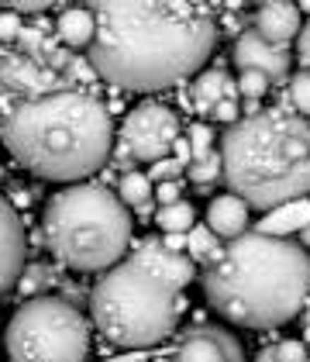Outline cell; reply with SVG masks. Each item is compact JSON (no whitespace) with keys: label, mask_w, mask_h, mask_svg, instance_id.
<instances>
[{"label":"cell","mask_w":310,"mask_h":362,"mask_svg":"<svg viewBox=\"0 0 310 362\" xmlns=\"http://www.w3.org/2000/svg\"><path fill=\"white\" fill-rule=\"evenodd\" d=\"M252 114H262V104L258 100H245V117H252Z\"/></svg>","instance_id":"e575fe53"},{"label":"cell","mask_w":310,"mask_h":362,"mask_svg":"<svg viewBox=\"0 0 310 362\" xmlns=\"http://www.w3.org/2000/svg\"><path fill=\"white\" fill-rule=\"evenodd\" d=\"M186 139H190V148H193V163H197V159H207V156L214 152V128H210V124H193Z\"/></svg>","instance_id":"484cf974"},{"label":"cell","mask_w":310,"mask_h":362,"mask_svg":"<svg viewBox=\"0 0 310 362\" xmlns=\"http://www.w3.org/2000/svg\"><path fill=\"white\" fill-rule=\"evenodd\" d=\"M221 180L262 214L310 194V121L290 107L238 117L221 135Z\"/></svg>","instance_id":"5b68a950"},{"label":"cell","mask_w":310,"mask_h":362,"mask_svg":"<svg viewBox=\"0 0 310 362\" xmlns=\"http://www.w3.org/2000/svg\"><path fill=\"white\" fill-rule=\"evenodd\" d=\"M169 362H245V349L225 325L197 321L176 334Z\"/></svg>","instance_id":"9c48e42d"},{"label":"cell","mask_w":310,"mask_h":362,"mask_svg":"<svg viewBox=\"0 0 310 362\" xmlns=\"http://www.w3.org/2000/svg\"><path fill=\"white\" fill-rule=\"evenodd\" d=\"M190 90H193V104H197L200 114H210L214 104H221V100H238V83L227 76L221 66L203 69Z\"/></svg>","instance_id":"9a60e30c"},{"label":"cell","mask_w":310,"mask_h":362,"mask_svg":"<svg viewBox=\"0 0 310 362\" xmlns=\"http://www.w3.org/2000/svg\"><path fill=\"white\" fill-rule=\"evenodd\" d=\"M172 156H176V163H179L183 169L190 166V163H193V148H190V139H183V135H179V139L172 141Z\"/></svg>","instance_id":"1f68e13d"},{"label":"cell","mask_w":310,"mask_h":362,"mask_svg":"<svg viewBox=\"0 0 310 362\" xmlns=\"http://www.w3.org/2000/svg\"><path fill=\"white\" fill-rule=\"evenodd\" d=\"M0 145L49 183H83L114 152L111 107L86 90H56L14 104L0 121Z\"/></svg>","instance_id":"277c9868"},{"label":"cell","mask_w":310,"mask_h":362,"mask_svg":"<svg viewBox=\"0 0 310 362\" xmlns=\"http://www.w3.org/2000/svg\"><path fill=\"white\" fill-rule=\"evenodd\" d=\"M86 62L124 93H152L193 76L217 45V11L179 0H104Z\"/></svg>","instance_id":"6da1fadb"},{"label":"cell","mask_w":310,"mask_h":362,"mask_svg":"<svg viewBox=\"0 0 310 362\" xmlns=\"http://www.w3.org/2000/svg\"><path fill=\"white\" fill-rule=\"evenodd\" d=\"M214 121H221V124H234L238 121V100H221V104H214V111H210Z\"/></svg>","instance_id":"f546056e"},{"label":"cell","mask_w":310,"mask_h":362,"mask_svg":"<svg viewBox=\"0 0 310 362\" xmlns=\"http://www.w3.org/2000/svg\"><path fill=\"white\" fill-rule=\"evenodd\" d=\"M217 252H221V245H217V235H214L207 224H193V228L186 231V255H190L197 266H207Z\"/></svg>","instance_id":"ffe728a7"},{"label":"cell","mask_w":310,"mask_h":362,"mask_svg":"<svg viewBox=\"0 0 310 362\" xmlns=\"http://www.w3.org/2000/svg\"><path fill=\"white\" fill-rule=\"evenodd\" d=\"M152 176L159 180V183H176V176L183 173V166L176 163V159H159V163H152Z\"/></svg>","instance_id":"83f0119b"},{"label":"cell","mask_w":310,"mask_h":362,"mask_svg":"<svg viewBox=\"0 0 310 362\" xmlns=\"http://www.w3.org/2000/svg\"><path fill=\"white\" fill-rule=\"evenodd\" d=\"M197 221V207L190 204V200H176L169 207H159L155 211V224L169 235V231H179V235H186L190 228Z\"/></svg>","instance_id":"d6986e66"},{"label":"cell","mask_w":310,"mask_h":362,"mask_svg":"<svg viewBox=\"0 0 310 362\" xmlns=\"http://www.w3.org/2000/svg\"><path fill=\"white\" fill-rule=\"evenodd\" d=\"M135 218L104 183H69L49 197L42 235L62 266L76 273H104L124 259Z\"/></svg>","instance_id":"8992f818"},{"label":"cell","mask_w":310,"mask_h":362,"mask_svg":"<svg viewBox=\"0 0 310 362\" xmlns=\"http://www.w3.org/2000/svg\"><path fill=\"white\" fill-rule=\"evenodd\" d=\"M207 228H210L217 238H225V242L245 235V231H249V204L234 194L214 197L210 207H207Z\"/></svg>","instance_id":"5bb4252c"},{"label":"cell","mask_w":310,"mask_h":362,"mask_svg":"<svg viewBox=\"0 0 310 362\" xmlns=\"http://www.w3.org/2000/svg\"><path fill=\"white\" fill-rule=\"evenodd\" d=\"M300 28H304V14L297 4L276 0V4H262L255 11V31L273 45H290L300 35Z\"/></svg>","instance_id":"4fadbf2b"},{"label":"cell","mask_w":310,"mask_h":362,"mask_svg":"<svg viewBox=\"0 0 310 362\" xmlns=\"http://www.w3.org/2000/svg\"><path fill=\"white\" fill-rule=\"evenodd\" d=\"M25 221L18 218L14 204L0 194V293H7L25 273Z\"/></svg>","instance_id":"7c38bea8"},{"label":"cell","mask_w":310,"mask_h":362,"mask_svg":"<svg viewBox=\"0 0 310 362\" xmlns=\"http://www.w3.org/2000/svg\"><path fill=\"white\" fill-rule=\"evenodd\" d=\"M0 148H4V145H0Z\"/></svg>","instance_id":"f35d334b"},{"label":"cell","mask_w":310,"mask_h":362,"mask_svg":"<svg viewBox=\"0 0 310 362\" xmlns=\"http://www.w3.org/2000/svg\"><path fill=\"white\" fill-rule=\"evenodd\" d=\"M207 304L238 328H280L310 300V252L293 238L249 228L203 266Z\"/></svg>","instance_id":"7a4b0ae2"},{"label":"cell","mask_w":310,"mask_h":362,"mask_svg":"<svg viewBox=\"0 0 310 362\" xmlns=\"http://www.w3.org/2000/svg\"><path fill=\"white\" fill-rule=\"evenodd\" d=\"M231 62L238 66V73H242V69H255V73H262L273 86L290 83V66H293V59H290V45H273V42H266L255 28L242 31V35L234 38Z\"/></svg>","instance_id":"8fae6325"},{"label":"cell","mask_w":310,"mask_h":362,"mask_svg":"<svg viewBox=\"0 0 310 362\" xmlns=\"http://www.w3.org/2000/svg\"><path fill=\"white\" fill-rule=\"evenodd\" d=\"M176 139H179V114L159 100H145L124 114L117 145L128 152L131 163H159L169 159Z\"/></svg>","instance_id":"ba28073f"},{"label":"cell","mask_w":310,"mask_h":362,"mask_svg":"<svg viewBox=\"0 0 310 362\" xmlns=\"http://www.w3.org/2000/svg\"><path fill=\"white\" fill-rule=\"evenodd\" d=\"M179 183H159L155 187V200H159V207H169V204H176L179 200Z\"/></svg>","instance_id":"4dcf8cb0"},{"label":"cell","mask_w":310,"mask_h":362,"mask_svg":"<svg viewBox=\"0 0 310 362\" xmlns=\"http://www.w3.org/2000/svg\"><path fill=\"white\" fill-rule=\"evenodd\" d=\"M186 176L197 183V187H210L221 180V152H210L207 159H197L186 166Z\"/></svg>","instance_id":"cb8c5ba5"},{"label":"cell","mask_w":310,"mask_h":362,"mask_svg":"<svg viewBox=\"0 0 310 362\" xmlns=\"http://www.w3.org/2000/svg\"><path fill=\"white\" fill-rule=\"evenodd\" d=\"M0 86L18 104L31 100V97L56 93V90H69L56 69H49L45 62H38L35 56H25V52H4L0 56Z\"/></svg>","instance_id":"30bf717a"},{"label":"cell","mask_w":310,"mask_h":362,"mask_svg":"<svg viewBox=\"0 0 310 362\" xmlns=\"http://www.w3.org/2000/svg\"><path fill=\"white\" fill-rule=\"evenodd\" d=\"M21 14H14L11 7L7 11H0V42H18V35H21Z\"/></svg>","instance_id":"4316f807"},{"label":"cell","mask_w":310,"mask_h":362,"mask_svg":"<svg viewBox=\"0 0 310 362\" xmlns=\"http://www.w3.org/2000/svg\"><path fill=\"white\" fill-rule=\"evenodd\" d=\"M269 90H273V83H269L262 73H255V69H242V73H238V93H242L245 100H262Z\"/></svg>","instance_id":"d4e9b609"},{"label":"cell","mask_w":310,"mask_h":362,"mask_svg":"<svg viewBox=\"0 0 310 362\" xmlns=\"http://www.w3.org/2000/svg\"><path fill=\"white\" fill-rule=\"evenodd\" d=\"M56 35L66 49H90L93 35H97V21L90 7H66L56 21Z\"/></svg>","instance_id":"e0dca14e"},{"label":"cell","mask_w":310,"mask_h":362,"mask_svg":"<svg viewBox=\"0 0 310 362\" xmlns=\"http://www.w3.org/2000/svg\"><path fill=\"white\" fill-rule=\"evenodd\" d=\"M286 100H290V111H297L300 117L310 121V69H300V73L290 80Z\"/></svg>","instance_id":"603a6c76"},{"label":"cell","mask_w":310,"mask_h":362,"mask_svg":"<svg viewBox=\"0 0 310 362\" xmlns=\"http://www.w3.org/2000/svg\"><path fill=\"white\" fill-rule=\"evenodd\" d=\"M310 221V197H300V200H290L276 211L262 214V224H255V231L262 235H273V238H290L293 231H304Z\"/></svg>","instance_id":"2e32d148"},{"label":"cell","mask_w":310,"mask_h":362,"mask_svg":"<svg viewBox=\"0 0 310 362\" xmlns=\"http://www.w3.org/2000/svg\"><path fill=\"white\" fill-rule=\"evenodd\" d=\"M300 245H304V249L310 252V221H307V228H304V231H300Z\"/></svg>","instance_id":"8d00e7d4"},{"label":"cell","mask_w":310,"mask_h":362,"mask_svg":"<svg viewBox=\"0 0 310 362\" xmlns=\"http://www.w3.org/2000/svg\"><path fill=\"white\" fill-rule=\"evenodd\" d=\"M304 11L310 14V0H304V4H300V14H304Z\"/></svg>","instance_id":"74e56055"},{"label":"cell","mask_w":310,"mask_h":362,"mask_svg":"<svg viewBox=\"0 0 310 362\" xmlns=\"http://www.w3.org/2000/svg\"><path fill=\"white\" fill-rule=\"evenodd\" d=\"M255 362H310V352L304 341H276V345H266Z\"/></svg>","instance_id":"7402d4cb"},{"label":"cell","mask_w":310,"mask_h":362,"mask_svg":"<svg viewBox=\"0 0 310 362\" xmlns=\"http://www.w3.org/2000/svg\"><path fill=\"white\" fill-rule=\"evenodd\" d=\"M117 197L128 204V211H138L145 204H152L155 200V187H152V176L148 173H124L121 180H117Z\"/></svg>","instance_id":"ac0fdd59"},{"label":"cell","mask_w":310,"mask_h":362,"mask_svg":"<svg viewBox=\"0 0 310 362\" xmlns=\"http://www.w3.org/2000/svg\"><path fill=\"white\" fill-rule=\"evenodd\" d=\"M304 334H307V341H310V300L304 304Z\"/></svg>","instance_id":"d590c367"},{"label":"cell","mask_w":310,"mask_h":362,"mask_svg":"<svg viewBox=\"0 0 310 362\" xmlns=\"http://www.w3.org/2000/svg\"><path fill=\"white\" fill-rule=\"evenodd\" d=\"M11 11L14 14H42V11H49V4L45 0H18Z\"/></svg>","instance_id":"d6a6232c"},{"label":"cell","mask_w":310,"mask_h":362,"mask_svg":"<svg viewBox=\"0 0 310 362\" xmlns=\"http://www.w3.org/2000/svg\"><path fill=\"white\" fill-rule=\"evenodd\" d=\"M159 242H162L169 252H186V235H179V231H169V235L159 238Z\"/></svg>","instance_id":"836d02e7"},{"label":"cell","mask_w":310,"mask_h":362,"mask_svg":"<svg viewBox=\"0 0 310 362\" xmlns=\"http://www.w3.org/2000/svg\"><path fill=\"white\" fill-rule=\"evenodd\" d=\"M193 279L197 262L186 252H169L159 238H145L93 283V328L117 349H155L176 334L179 317L190 307L186 286Z\"/></svg>","instance_id":"3957f363"},{"label":"cell","mask_w":310,"mask_h":362,"mask_svg":"<svg viewBox=\"0 0 310 362\" xmlns=\"http://www.w3.org/2000/svg\"><path fill=\"white\" fill-rule=\"evenodd\" d=\"M297 62H300V69H310V18L297 35Z\"/></svg>","instance_id":"f1b7e54d"},{"label":"cell","mask_w":310,"mask_h":362,"mask_svg":"<svg viewBox=\"0 0 310 362\" xmlns=\"http://www.w3.org/2000/svg\"><path fill=\"white\" fill-rule=\"evenodd\" d=\"M56 283V273L49 269V266H42V262H35V266H25V273L18 279V293L28 300V297H42L45 293V286H52Z\"/></svg>","instance_id":"44dd1931"},{"label":"cell","mask_w":310,"mask_h":362,"mask_svg":"<svg viewBox=\"0 0 310 362\" xmlns=\"http://www.w3.org/2000/svg\"><path fill=\"white\" fill-rule=\"evenodd\" d=\"M4 345L11 362H86L90 321L66 297H28L14 307Z\"/></svg>","instance_id":"52a82bcc"}]
</instances>
